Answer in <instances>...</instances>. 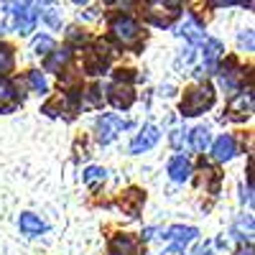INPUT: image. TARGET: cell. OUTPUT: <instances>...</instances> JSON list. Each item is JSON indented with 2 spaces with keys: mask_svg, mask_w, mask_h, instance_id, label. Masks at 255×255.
I'll list each match as a JSON object with an SVG mask.
<instances>
[{
  "mask_svg": "<svg viewBox=\"0 0 255 255\" xmlns=\"http://www.w3.org/2000/svg\"><path fill=\"white\" fill-rule=\"evenodd\" d=\"M105 179H108V171H105L102 166H90V168H84V174H82V181L90 189H97Z\"/></svg>",
  "mask_w": 255,
  "mask_h": 255,
  "instance_id": "cb8c5ba5",
  "label": "cell"
},
{
  "mask_svg": "<svg viewBox=\"0 0 255 255\" xmlns=\"http://www.w3.org/2000/svg\"><path fill=\"white\" fill-rule=\"evenodd\" d=\"M3 8H5L8 13H13V15H15L13 28H15L20 36L33 31L36 18H38V13H41V5H33V3H5Z\"/></svg>",
  "mask_w": 255,
  "mask_h": 255,
  "instance_id": "5b68a950",
  "label": "cell"
},
{
  "mask_svg": "<svg viewBox=\"0 0 255 255\" xmlns=\"http://www.w3.org/2000/svg\"><path fill=\"white\" fill-rule=\"evenodd\" d=\"M179 33H181V36L189 41V44H202V41H204V28L197 23L194 18H186Z\"/></svg>",
  "mask_w": 255,
  "mask_h": 255,
  "instance_id": "44dd1931",
  "label": "cell"
},
{
  "mask_svg": "<svg viewBox=\"0 0 255 255\" xmlns=\"http://www.w3.org/2000/svg\"><path fill=\"white\" fill-rule=\"evenodd\" d=\"M110 61H113V49L108 41H92V46L84 51V59H82L84 74L100 77L110 69Z\"/></svg>",
  "mask_w": 255,
  "mask_h": 255,
  "instance_id": "277c9868",
  "label": "cell"
},
{
  "mask_svg": "<svg viewBox=\"0 0 255 255\" xmlns=\"http://www.w3.org/2000/svg\"><path fill=\"white\" fill-rule=\"evenodd\" d=\"M171 145L176 148V151L184 145V130H179V128H176V130H171Z\"/></svg>",
  "mask_w": 255,
  "mask_h": 255,
  "instance_id": "f1b7e54d",
  "label": "cell"
},
{
  "mask_svg": "<svg viewBox=\"0 0 255 255\" xmlns=\"http://www.w3.org/2000/svg\"><path fill=\"white\" fill-rule=\"evenodd\" d=\"M197 235H199V230L197 227H189V225H174V227H168L166 230V240H171L176 248H184V245H189L191 240H197Z\"/></svg>",
  "mask_w": 255,
  "mask_h": 255,
  "instance_id": "2e32d148",
  "label": "cell"
},
{
  "mask_svg": "<svg viewBox=\"0 0 255 255\" xmlns=\"http://www.w3.org/2000/svg\"><path fill=\"white\" fill-rule=\"evenodd\" d=\"M125 128H130V123H125V120H120L118 115H113V113H108V115H102V118H97V123H95V133H97V143H102V145H108V143H113Z\"/></svg>",
  "mask_w": 255,
  "mask_h": 255,
  "instance_id": "8992f818",
  "label": "cell"
},
{
  "mask_svg": "<svg viewBox=\"0 0 255 255\" xmlns=\"http://www.w3.org/2000/svg\"><path fill=\"white\" fill-rule=\"evenodd\" d=\"M240 46H245V51H253V31L240 33Z\"/></svg>",
  "mask_w": 255,
  "mask_h": 255,
  "instance_id": "f546056e",
  "label": "cell"
},
{
  "mask_svg": "<svg viewBox=\"0 0 255 255\" xmlns=\"http://www.w3.org/2000/svg\"><path fill=\"white\" fill-rule=\"evenodd\" d=\"M18 227L28 238H36V235H41V232H46V222L38 215H33V212H23V215L18 217Z\"/></svg>",
  "mask_w": 255,
  "mask_h": 255,
  "instance_id": "e0dca14e",
  "label": "cell"
},
{
  "mask_svg": "<svg viewBox=\"0 0 255 255\" xmlns=\"http://www.w3.org/2000/svg\"><path fill=\"white\" fill-rule=\"evenodd\" d=\"M23 102V95H18L15 84L8 77H0V113H13Z\"/></svg>",
  "mask_w": 255,
  "mask_h": 255,
  "instance_id": "30bf717a",
  "label": "cell"
},
{
  "mask_svg": "<svg viewBox=\"0 0 255 255\" xmlns=\"http://www.w3.org/2000/svg\"><path fill=\"white\" fill-rule=\"evenodd\" d=\"M215 72L220 74V82H222V87H225L227 92H235V90L240 87V72H243V69L238 67V61H235V59H225V61H220Z\"/></svg>",
  "mask_w": 255,
  "mask_h": 255,
  "instance_id": "9c48e42d",
  "label": "cell"
},
{
  "mask_svg": "<svg viewBox=\"0 0 255 255\" xmlns=\"http://www.w3.org/2000/svg\"><path fill=\"white\" fill-rule=\"evenodd\" d=\"M161 255H186V253H184V248H176V245H171V248H166Z\"/></svg>",
  "mask_w": 255,
  "mask_h": 255,
  "instance_id": "4dcf8cb0",
  "label": "cell"
},
{
  "mask_svg": "<svg viewBox=\"0 0 255 255\" xmlns=\"http://www.w3.org/2000/svg\"><path fill=\"white\" fill-rule=\"evenodd\" d=\"M253 115V90H240L235 97L227 102V110H225V118L227 120H235V123H243Z\"/></svg>",
  "mask_w": 255,
  "mask_h": 255,
  "instance_id": "52a82bcc",
  "label": "cell"
},
{
  "mask_svg": "<svg viewBox=\"0 0 255 255\" xmlns=\"http://www.w3.org/2000/svg\"><path fill=\"white\" fill-rule=\"evenodd\" d=\"M158 138H161L158 125L148 123V125L143 128V130L130 140V153H143V151H148V148H153V145L158 143Z\"/></svg>",
  "mask_w": 255,
  "mask_h": 255,
  "instance_id": "8fae6325",
  "label": "cell"
},
{
  "mask_svg": "<svg viewBox=\"0 0 255 255\" xmlns=\"http://www.w3.org/2000/svg\"><path fill=\"white\" fill-rule=\"evenodd\" d=\"M189 143H191V148H194L197 153H204L207 148H209V130H207L204 125L194 128V130H191V135H189Z\"/></svg>",
  "mask_w": 255,
  "mask_h": 255,
  "instance_id": "603a6c76",
  "label": "cell"
},
{
  "mask_svg": "<svg viewBox=\"0 0 255 255\" xmlns=\"http://www.w3.org/2000/svg\"><path fill=\"white\" fill-rule=\"evenodd\" d=\"M79 100H82V108H102L105 105V95H102V87L100 84H92L84 92H79Z\"/></svg>",
  "mask_w": 255,
  "mask_h": 255,
  "instance_id": "ffe728a7",
  "label": "cell"
},
{
  "mask_svg": "<svg viewBox=\"0 0 255 255\" xmlns=\"http://www.w3.org/2000/svg\"><path fill=\"white\" fill-rule=\"evenodd\" d=\"M235 255H253V245H250V243H248V245H243Z\"/></svg>",
  "mask_w": 255,
  "mask_h": 255,
  "instance_id": "1f68e13d",
  "label": "cell"
},
{
  "mask_svg": "<svg viewBox=\"0 0 255 255\" xmlns=\"http://www.w3.org/2000/svg\"><path fill=\"white\" fill-rule=\"evenodd\" d=\"M143 204H145V194L140 189H128V191H123V197L118 199V207L125 212L128 217H140Z\"/></svg>",
  "mask_w": 255,
  "mask_h": 255,
  "instance_id": "7c38bea8",
  "label": "cell"
},
{
  "mask_svg": "<svg viewBox=\"0 0 255 255\" xmlns=\"http://www.w3.org/2000/svg\"><path fill=\"white\" fill-rule=\"evenodd\" d=\"M72 56H74V49H69V46L54 49V51L44 59V69H46V72H61V69H67L69 61H72Z\"/></svg>",
  "mask_w": 255,
  "mask_h": 255,
  "instance_id": "5bb4252c",
  "label": "cell"
},
{
  "mask_svg": "<svg viewBox=\"0 0 255 255\" xmlns=\"http://www.w3.org/2000/svg\"><path fill=\"white\" fill-rule=\"evenodd\" d=\"M222 54H225V44L220 38H204V69H207V74L217 69Z\"/></svg>",
  "mask_w": 255,
  "mask_h": 255,
  "instance_id": "4fadbf2b",
  "label": "cell"
},
{
  "mask_svg": "<svg viewBox=\"0 0 255 255\" xmlns=\"http://www.w3.org/2000/svg\"><path fill=\"white\" fill-rule=\"evenodd\" d=\"M110 33L123 49L140 51V46H143V31L138 26V20L130 15H123V13L113 15L110 18Z\"/></svg>",
  "mask_w": 255,
  "mask_h": 255,
  "instance_id": "6da1fadb",
  "label": "cell"
},
{
  "mask_svg": "<svg viewBox=\"0 0 255 255\" xmlns=\"http://www.w3.org/2000/svg\"><path fill=\"white\" fill-rule=\"evenodd\" d=\"M41 15H44V20H46L51 28H61V18L56 15L54 8H44V10H41Z\"/></svg>",
  "mask_w": 255,
  "mask_h": 255,
  "instance_id": "83f0119b",
  "label": "cell"
},
{
  "mask_svg": "<svg viewBox=\"0 0 255 255\" xmlns=\"http://www.w3.org/2000/svg\"><path fill=\"white\" fill-rule=\"evenodd\" d=\"M26 82H28V87L33 92H38V95H46L49 92V82H46V77H44V72H41V69H31L26 74Z\"/></svg>",
  "mask_w": 255,
  "mask_h": 255,
  "instance_id": "d4e9b609",
  "label": "cell"
},
{
  "mask_svg": "<svg viewBox=\"0 0 255 255\" xmlns=\"http://www.w3.org/2000/svg\"><path fill=\"white\" fill-rule=\"evenodd\" d=\"M110 255H140V248L130 235H115L110 240Z\"/></svg>",
  "mask_w": 255,
  "mask_h": 255,
  "instance_id": "d6986e66",
  "label": "cell"
},
{
  "mask_svg": "<svg viewBox=\"0 0 255 255\" xmlns=\"http://www.w3.org/2000/svg\"><path fill=\"white\" fill-rule=\"evenodd\" d=\"M215 97H217L215 87H212L209 82H199V84H194V87L186 90V95H184V100L179 105V110H181L184 118L202 115V113H207L212 105H215Z\"/></svg>",
  "mask_w": 255,
  "mask_h": 255,
  "instance_id": "7a4b0ae2",
  "label": "cell"
},
{
  "mask_svg": "<svg viewBox=\"0 0 255 255\" xmlns=\"http://www.w3.org/2000/svg\"><path fill=\"white\" fill-rule=\"evenodd\" d=\"M235 153H238V143H235L232 135H220L215 143H212V158L220 161V163L230 161Z\"/></svg>",
  "mask_w": 255,
  "mask_h": 255,
  "instance_id": "9a60e30c",
  "label": "cell"
},
{
  "mask_svg": "<svg viewBox=\"0 0 255 255\" xmlns=\"http://www.w3.org/2000/svg\"><path fill=\"white\" fill-rule=\"evenodd\" d=\"M108 102L118 110H128L130 105L135 102V90L133 84H120V82H113L110 90H108Z\"/></svg>",
  "mask_w": 255,
  "mask_h": 255,
  "instance_id": "ba28073f",
  "label": "cell"
},
{
  "mask_svg": "<svg viewBox=\"0 0 255 255\" xmlns=\"http://www.w3.org/2000/svg\"><path fill=\"white\" fill-rule=\"evenodd\" d=\"M204 255H215V253H204Z\"/></svg>",
  "mask_w": 255,
  "mask_h": 255,
  "instance_id": "d6a6232c",
  "label": "cell"
},
{
  "mask_svg": "<svg viewBox=\"0 0 255 255\" xmlns=\"http://www.w3.org/2000/svg\"><path fill=\"white\" fill-rule=\"evenodd\" d=\"M54 49H56V41H54L51 36H46V33H44V36H36L33 44H31V51L38 54V56H49Z\"/></svg>",
  "mask_w": 255,
  "mask_h": 255,
  "instance_id": "484cf974",
  "label": "cell"
},
{
  "mask_svg": "<svg viewBox=\"0 0 255 255\" xmlns=\"http://www.w3.org/2000/svg\"><path fill=\"white\" fill-rule=\"evenodd\" d=\"M67 36H69V49H74V46H84V44H90V36L84 33V31H79V28H69L67 31Z\"/></svg>",
  "mask_w": 255,
  "mask_h": 255,
  "instance_id": "4316f807",
  "label": "cell"
},
{
  "mask_svg": "<svg viewBox=\"0 0 255 255\" xmlns=\"http://www.w3.org/2000/svg\"><path fill=\"white\" fill-rule=\"evenodd\" d=\"M15 67V54H13V46L0 41V77H5L8 72H13Z\"/></svg>",
  "mask_w": 255,
  "mask_h": 255,
  "instance_id": "7402d4cb",
  "label": "cell"
},
{
  "mask_svg": "<svg viewBox=\"0 0 255 255\" xmlns=\"http://www.w3.org/2000/svg\"><path fill=\"white\" fill-rule=\"evenodd\" d=\"M166 168H168V176H171L176 184H184V181L191 179V163H189L186 156H174Z\"/></svg>",
  "mask_w": 255,
  "mask_h": 255,
  "instance_id": "ac0fdd59",
  "label": "cell"
},
{
  "mask_svg": "<svg viewBox=\"0 0 255 255\" xmlns=\"http://www.w3.org/2000/svg\"><path fill=\"white\" fill-rule=\"evenodd\" d=\"M181 15V3H168V0H151L143 5V18L156 28H168Z\"/></svg>",
  "mask_w": 255,
  "mask_h": 255,
  "instance_id": "3957f363",
  "label": "cell"
}]
</instances>
